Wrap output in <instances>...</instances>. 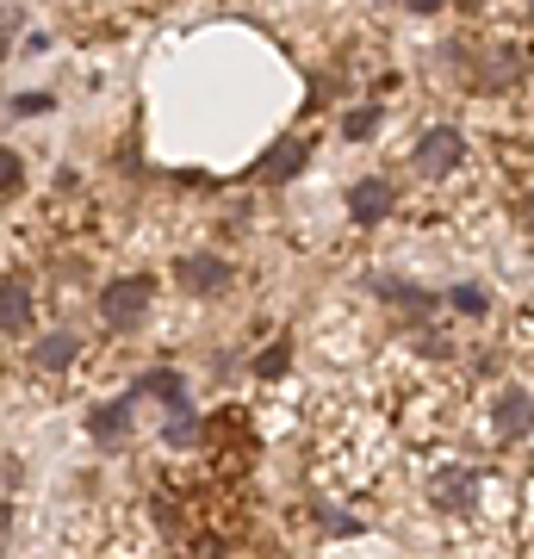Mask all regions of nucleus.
Instances as JSON below:
<instances>
[{"label":"nucleus","mask_w":534,"mask_h":559,"mask_svg":"<svg viewBox=\"0 0 534 559\" xmlns=\"http://www.w3.org/2000/svg\"><path fill=\"white\" fill-rule=\"evenodd\" d=\"M150 305H156V274H119L112 286H99V323H106L112 336L143 330Z\"/></svg>","instance_id":"1"},{"label":"nucleus","mask_w":534,"mask_h":559,"mask_svg":"<svg viewBox=\"0 0 534 559\" xmlns=\"http://www.w3.org/2000/svg\"><path fill=\"white\" fill-rule=\"evenodd\" d=\"M411 168L423 180H448L454 168H466V131H460V124H429V131L411 143Z\"/></svg>","instance_id":"2"},{"label":"nucleus","mask_w":534,"mask_h":559,"mask_svg":"<svg viewBox=\"0 0 534 559\" xmlns=\"http://www.w3.org/2000/svg\"><path fill=\"white\" fill-rule=\"evenodd\" d=\"M429 503H436L441 516H466L478 503V473L473 466H436L429 473Z\"/></svg>","instance_id":"3"},{"label":"nucleus","mask_w":534,"mask_h":559,"mask_svg":"<svg viewBox=\"0 0 534 559\" xmlns=\"http://www.w3.org/2000/svg\"><path fill=\"white\" fill-rule=\"evenodd\" d=\"M534 429V392L529 385H503L491 404V436L497 441H522Z\"/></svg>","instance_id":"4"},{"label":"nucleus","mask_w":534,"mask_h":559,"mask_svg":"<svg viewBox=\"0 0 534 559\" xmlns=\"http://www.w3.org/2000/svg\"><path fill=\"white\" fill-rule=\"evenodd\" d=\"M175 286L180 293H193V299H212L230 286V261L224 255H180L175 261Z\"/></svg>","instance_id":"5"},{"label":"nucleus","mask_w":534,"mask_h":559,"mask_svg":"<svg viewBox=\"0 0 534 559\" xmlns=\"http://www.w3.org/2000/svg\"><path fill=\"white\" fill-rule=\"evenodd\" d=\"M392 212H397V187L385 175H367L348 187V218L355 224H385Z\"/></svg>","instance_id":"6"},{"label":"nucleus","mask_w":534,"mask_h":559,"mask_svg":"<svg viewBox=\"0 0 534 559\" xmlns=\"http://www.w3.org/2000/svg\"><path fill=\"white\" fill-rule=\"evenodd\" d=\"M305 168H311V143L305 138H274L268 156H261V180H268V187H286V180H298Z\"/></svg>","instance_id":"7"},{"label":"nucleus","mask_w":534,"mask_h":559,"mask_svg":"<svg viewBox=\"0 0 534 559\" xmlns=\"http://www.w3.org/2000/svg\"><path fill=\"white\" fill-rule=\"evenodd\" d=\"M32 311H38V305H32V286H25L20 274L0 280V336H25V330H32Z\"/></svg>","instance_id":"8"},{"label":"nucleus","mask_w":534,"mask_h":559,"mask_svg":"<svg viewBox=\"0 0 534 559\" xmlns=\"http://www.w3.org/2000/svg\"><path fill=\"white\" fill-rule=\"evenodd\" d=\"M87 436H94L99 448H119V441L131 436V392L112 399V404H94V411H87Z\"/></svg>","instance_id":"9"},{"label":"nucleus","mask_w":534,"mask_h":559,"mask_svg":"<svg viewBox=\"0 0 534 559\" xmlns=\"http://www.w3.org/2000/svg\"><path fill=\"white\" fill-rule=\"evenodd\" d=\"M75 355H81L75 330H44V336L32 342V367H38V373H62V367H75Z\"/></svg>","instance_id":"10"},{"label":"nucleus","mask_w":534,"mask_h":559,"mask_svg":"<svg viewBox=\"0 0 534 559\" xmlns=\"http://www.w3.org/2000/svg\"><path fill=\"white\" fill-rule=\"evenodd\" d=\"M367 293L385 305H397V311H436V293H423L416 280H397V274H373L367 280Z\"/></svg>","instance_id":"11"},{"label":"nucleus","mask_w":534,"mask_h":559,"mask_svg":"<svg viewBox=\"0 0 534 559\" xmlns=\"http://www.w3.org/2000/svg\"><path fill=\"white\" fill-rule=\"evenodd\" d=\"M162 441H168V448H199V441H205V417H199L187 399H175L168 417H162Z\"/></svg>","instance_id":"12"},{"label":"nucleus","mask_w":534,"mask_h":559,"mask_svg":"<svg viewBox=\"0 0 534 559\" xmlns=\"http://www.w3.org/2000/svg\"><path fill=\"white\" fill-rule=\"evenodd\" d=\"M138 399H162V404H175V399H187V380H180V373H162V367H156V373H143V380L131 385V404H138Z\"/></svg>","instance_id":"13"},{"label":"nucleus","mask_w":534,"mask_h":559,"mask_svg":"<svg viewBox=\"0 0 534 559\" xmlns=\"http://www.w3.org/2000/svg\"><path fill=\"white\" fill-rule=\"evenodd\" d=\"M379 119H385V106H373V100H367V106H348V112H342V138H373V131H379Z\"/></svg>","instance_id":"14"},{"label":"nucleus","mask_w":534,"mask_h":559,"mask_svg":"<svg viewBox=\"0 0 534 559\" xmlns=\"http://www.w3.org/2000/svg\"><path fill=\"white\" fill-rule=\"evenodd\" d=\"M448 305H454L460 318H485V311H491V293H485V286H454Z\"/></svg>","instance_id":"15"},{"label":"nucleus","mask_w":534,"mask_h":559,"mask_svg":"<svg viewBox=\"0 0 534 559\" xmlns=\"http://www.w3.org/2000/svg\"><path fill=\"white\" fill-rule=\"evenodd\" d=\"M286 360H293V342L280 336V342H268V348L256 355V373H261V380H280V373H286Z\"/></svg>","instance_id":"16"},{"label":"nucleus","mask_w":534,"mask_h":559,"mask_svg":"<svg viewBox=\"0 0 534 559\" xmlns=\"http://www.w3.org/2000/svg\"><path fill=\"white\" fill-rule=\"evenodd\" d=\"M25 187V162L20 150H0V193H20Z\"/></svg>","instance_id":"17"},{"label":"nucleus","mask_w":534,"mask_h":559,"mask_svg":"<svg viewBox=\"0 0 534 559\" xmlns=\"http://www.w3.org/2000/svg\"><path fill=\"white\" fill-rule=\"evenodd\" d=\"M7 112H50V94H20V100H7Z\"/></svg>","instance_id":"18"},{"label":"nucleus","mask_w":534,"mask_h":559,"mask_svg":"<svg viewBox=\"0 0 534 559\" xmlns=\"http://www.w3.org/2000/svg\"><path fill=\"white\" fill-rule=\"evenodd\" d=\"M404 7H411V13H423V20H436V13L448 7V0H404Z\"/></svg>","instance_id":"19"},{"label":"nucleus","mask_w":534,"mask_h":559,"mask_svg":"<svg viewBox=\"0 0 534 559\" xmlns=\"http://www.w3.org/2000/svg\"><path fill=\"white\" fill-rule=\"evenodd\" d=\"M7 522H13V510H7V498H0V540H7Z\"/></svg>","instance_id":"20"},{"label":"nucleus","mask_w":534,"mask_h":559,"mask_svg":"<svg viewBox=\"0 0 534 559\" xmlns=\"http://www.w3.org/2000/svg\"><path fill=\"white\" fill-rule=\"evenodd\" d=\"M454 7H478V0H454Z\"/></svg>","instance_id":"21"}]
</instances>
